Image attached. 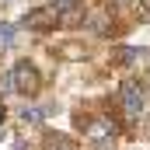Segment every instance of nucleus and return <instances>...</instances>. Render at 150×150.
<instances>
[{
    "label": "nucleus",
    "instance_id": "obj_1",
    "mask_svg": "<svg viewBox=\"0 0 150 150\" xmlns=\"http://www.w3.org/2000/svg\"><path fill=\"white\" fill-rule=\"evenodd\" d=\"M119 101H122V112L136 119V115H143V112H147V101H150V94H147V87H143L140 80H122Z\"/></svg>",
    "mask_w": 150,
    "mask_h": 150
},
{
    "label": "nucleus",
    "instance_id": "obj_2",
    "mask_svg": "<svg viewBox=\"0 0 150 150\" xmlns=\"http://www.w3.org/2000/svg\"><path fill=\"white\" fill-rule=\"evenodd\" d=\"M11 87L21 91V94H35L42 87V77H38V67L32 59H18L14 70H11Z\"/></svg>",
    "mask_w": 150,
    "mask_h": 150
},
{
    "label": "nucleus",
    "instance_id": "obj_3",
    "mask_svg": "<svg viewBox=\"0 0 150 150\" xmlns=\"http://www.w3.org/2000/svg\"><path fill=\"white\" fill-rule=\"evenodd\" d=\"M115 133H119V126H115L108 115H101V119H91V122H87V136H91V140H98V143H101V140H112Z\"/></svg>",
    "mask_w": 150,
    "mask_h": 150
},
{
    "label": "nucleus",
    "instance_id": "obj_4",
    "mask_svg": "<svg viewBox=\"0 0 150 150\" xmlns=\"http://www.w3.org/2000/svg\"><path fill=\"white\" fill-rule=\"evenodd\" d=\"M25 25H28V28H52V25H59V11H56V7H42V11H28Z\"/></svg>",
    "mask_w": 150,
    "mask_h": 150
},
{
    "label": "nucleus",
    "instance_id": "obj_5",
    "mask_svg": "<svg viewBox=\"0 0 150 150\" xmlns=\"http://www.w3.org/2000/svg\"><path fill=\"white\" fill-rule=\"evenodd\" d=\"M140 59V49H133V45H119L112 52V63L115 67H129V63H136Z\"/></svg>",
    "mask_w": 150,
    "mask_h": 150
},
{
    "label": "nucleus",
    "instance_id": "obj_6",
    "mask_svg": "<svg viewBox=\"0 0 150 150\" xmlns=\"http://www.w3.org/2000/svg\"><path fill=\"white\" fill-rule=\"evenodd\" d=\"M80 18H84V11H80V7H63V11H59V25H80Z\"/></svg>",
    "mask_w": 150,
    "mask_h": 150
},
{
    "label": "nucleus",
    "instance_id": "obj_7",
    "mask_svg": "<svg viewBox=\"0 0 150 150\" xmlns=\"http://www.w3.org/2000/svg\"><path fill=\"white\" fill-rule=\"evenodd\" d=\"M14 42V25H7V21H0V52L7 49Z\"/></svg>",
    "mask_w": 150,
    "mask_h": 150
},
{
    "label": "nucleus",
    "instance_id": "obj_8",
    "mask_svg": "<svg viewBox=\"0 0 150 150\" xmlns=\"http://www.w3.org/2000/svg\"><path fill=\"white\" fill-rule=\"evenodd\" d=\"M49 150H74V143H70L67 136H59V133H56V136H49Z\"/></svg>",
    "mask_w": 150,
    "mask_h": 150
},
{
    "label": "nucleus",
    "instance_id": "obj_9",
    "mask_svg": "<svg viewBox=\"0 0 150 150\" xmlns=\"http://www.w3.org/2000/svg\"><path fill=\"white\" fill-rule=\"evenodd\" d=\"M63 59H80L84 52H80V45H63V52H59Z\"/></svg>",
    "mask_w": 150,
    "mask_h": 150
},
{
    "label": "nucleus",
    "instance_id": "obj_10",
    "mask_svg": "<svg viewBox=\"0 0 150 150\" xmlns=\"http://www.w3.org/2000/svg\"><path fill=\"white\" fill-rule=\"evenodd\" d=\"M38 119H42L38 108H25V122H38Z\"/></svg>",
    "mask_w": 150,
    "mask_h": 150
},
{
    "label": "nucleus",
    "instance_id": "obj_11",
    "mask_svg": "<svg viewBox=\"0 0 150 150\" xmlns=\"http://www.w3.org/2000/svg\"><path fill=\"white\" fill-rule=\"evenodd\" d=\"M52 4H56V11H63V7H74L77 0H52Z\"/></svg>",
    "mask_w": 150,
    "mask_h": 150
},
{
    "label": "nucleus",
    "instance_id": "obj_12",
    "mask_svg": "<svg viewBox=\"0 0 150 150\" xmlns=\"http://www.w3.org/2000/svg\"><path fill=\"white\" fill-rule=\"evenodd\" d=\"M108 4H112V7H133L136 0H108Z\"/></svg>",
    "mask_w": 150,
    "mask_h": 150
},
{
    "label": "nucleus",
    "instance_id": "obj_13",
    "mask_svg": "<svg viewBox=\"0 0 150 150\" xmlns=\"http://www.w3.org/2000/svg\"><path fill=\"white\" fill-rule=\"evenodd\" d=\"M0 119H4V105H0Z\"/></svg>",
    "mask_w": 150,
    "mask_h": 150
}]
</instances>
